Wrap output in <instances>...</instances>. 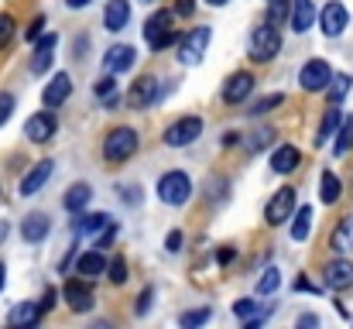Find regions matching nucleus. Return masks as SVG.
I'll return each instance as SVG.
<instances>
[{
    "label": "nucleus",
    "mask_w": 353,
    "mask_h": 329,
    "mask_svg": "<svg viewBox=\"0 0 353 329\" xmlns=\"http://www.w3.org/2000/svg\"><path fill=\"white\" fill-rule=\"evenodd\" d=\"M281 103H285V97H281V93H271V97H264V100H257V103H254V107L247 110V113H250V117H264L268 110L281 107Z\"/></svg>",
    "instance_id": "f704fd0d"
},
{
    "label": "nucleus",
    "mask_w": 353,
    "mask_h": 329,
    "mask_svg": "<svg viewBox=\"0 0 353 329\" xmlns=\"http://www.w3.org/2000/svg\"><path fill=\"white\" fill-rule=\"evenodd\" d=\"M330 76H333L330 62H326V59H312V62H305V66H302L299 83H302V90H305V93H319V90H326Z\"/></svg>",
    "instance_id": "9b49d317"
},
{
    "label": "nucleus",
    "mask_w": 353,
    "mask_h": 329,
    "mask_svg": "<svg viewBox=\"0 0 353 329\" xmlns=\"http://www.w3.org/2000/svg\"><path fill=\"white\" fill-rule=\"evenodd\" d=\"M340 192H343V186H340V179H336L333 172H323V189H319V196H323V203H326V206H333V203L340 199Z\"/></svg>",
    "instance_id": "7c9ffc66"
},
{
    "label": "nucleus",
    "mask_w": 353,
    "mask_h": 329,
    "mask_svg": "<svg viewBox=\"0 0 353 329\" xmlns=\"http://www.w3.org/2000/svg\"><path fill=\"white\" fill-rule=\"evenodd\" d=\"M330 247H333L336 254H353V217H343L336 226H333Z\"/></svg>",
    "instance_id": "4be33fe9"
},
{
    "label": "nucleus",
    "mask_w": 353,
    "mask_h": 329,
    "mask_svg": "<svg viewBox=\"0 0 353 329\" xmlns=\"http://www.w3.org/2000/svg\"><path fill=\"white\" fill-rule=\"evenodd\" d=\"M278 52H281V34H278V28H274V24L254 28V34H250V59H254V62H271Z\"/></svg>",
    "instance_id": "7ed1b4c3"
},
{
    "label": "nucleus",
    "mask_w": 353,
    "mask_h": 329,
    "mask_svg": "<svg viewBox=\"0 0 353 329\" xmlns=\"http://www.w3.org/2000/svg\"><path fill=\"white\" fill-rule=\"evenodd\" d=\"M353 79L347 76V72H340V76H330V83H326V97H330V103H343L347 100V93H350Z\"/></svg>",
    "instance_id": "cd10ccee"
},
{
    "label": "nucleus",
    "mask_w": 353,
    "mask_h": 329,
    "mask_svg": "<svg viewBox=\"0 0 353 329\" xmlns=\"http://www.w3.org/2000/svg\"><path fill=\"white\" fill-rule=\"evenodd\" d=\"M199 134H203V120H199V117H182V120H175L161 137H165L168 148H189Z\"/></svg>",
    "instance_id": "423d86ee"
},
{
    "label": "nucleus",
    "mask_w": 353,
    "mask_h": 329,
    "mask_svg": "<svg viewBox=\"0 0 353 329\" xmlns=\"http://www.w3.org/2000/svg\"><path fill=\"white\" fill-rule=\"evenodd\" d=\"M271 141H274V130H271V127H264V130H257V134H254V141H250V151H261V148H268Z\"/></svg>",
    "instance_id": "a19ab883"
},
{
    "label": "nucleus",
    "mask_w": 353,
    "mask_h": 329,
    "mask_svg": "<svg viewBox=\"0 0 353 329\" xmlns=\"http://www.w3.org/2000/svg\"><path fill=\"white\" fill-rule=\"evenodd\" d=\"M353 148V120H340V127H336V144H333V151L336 154H347Z\"/></svg>",
    "instance_id": "2f4dec72"
},
{
    "label": "nucleus",
    "mask_w": 353,
    "mask_h": 329,
    "mask_svg": "<svg viewBox=\"0 0 353 329\" xmlns=\"http://www.w3.org/2000/svg\"><path fill=\"white\" fill-rule=\"evenodd\" d=\"M48 230H52V223L45 213H31V217L21 219V237L28 240V243H38V240H45L48 237Z\"/></svg>",
    "instance_id": "aec40b11"
},
{
    "label": "nucleus",
    "mask_w": 353,
    "mask_h": 329,
    "mask_svg": "<svg viewBox=\"0 0 353 329\" xmlns=\"http://www.w3.org/2000/svg\"><path fill=\"white\" fill-rule=\"evenodd\" d=\"M299 161H302V151H299V148H292V144H281V148L271 154V168H274L278 175L295 172V168H299Z\"/></svg>",
    "instance_id": "5701e85b"
},
{
    "label": "nucleus",
    "mask_w": 353,
    "mask_h": 329,
    "mask_svg": "<svg viewBox=\"0 0 353 329\" xmlns=\"http://www.w3.org/2000/svg\"><path fill=\"white\" fill-rule=\"evenodd\" d=\"M127 21H130V3L127 0H110L107 10H103V28L117 34V31L127 28Z\"/></svg>",
    "instance_id": "6ab92c4d"
},
{
    "label": "nucleus",
    "mask_w": 353,
    "mask_h": 329,
    "mask_svg": "<svg viewBox=\"0 0 353 329\" xmlns=\"http://www.w3.org/2000/svg\"><path fill=\"white\" fill-rule=\"evenodd\" d=\"M278 285H281V275H278V268H264V275L257 278V295H271Z\"/></svg>",
    "instance_id": "72a5a7b5"
},
{
    "label": "nucleus",
    "mask_w": 353,
    "mask_h": 329,
    "mask_svg": "<svg viewBox=\"0 0 353 329\" xmlns=\"http://www.w3.org/2000/svg\"><path fill=\"white\" fill-rule=\"evenodd\" d=\"M288 21H292V31L305 34L316 24V3L312 0H288Z\"/></svg>",
    "instance_id": "4468645a"
},
{
    "label": "nucleus",
    "mask_w": 353,
    "mask_h": 329,
    "mask_svg": "<svg viewBox=\"0 0 353 329\" xmlns=\"http://www.w3.org/2000/svg\"><path fill=\"white\" fill-rule=\"evenodd\" d=\"M182 243H185V237H182V230H172V233L165 237V247H168L172 254H179V250H182Z\"/></svg>",
    "instance_id": "a18cd8bd"
},
{
    "label": "nucleus",
    "mask_w": 353,
    "mask_h": 329,
    "mask_svg": "<svg viewBox=\"0 0 353 329\" xmlns=\"http://www.w3.org/2000/svg\"><path fill=\"white\" fill-rule=\"evenodd\" d=\"M206 3H213V7H223V3H227V0H206Z\"/></svg>",
    "instance_id": "13d9d810"
},
{
    "label": "nucleus",
    "mask_w": 353,
    "mask_h": 329,
    "mask_svg": "<svg viewBox=\"0 0 353 329\" xmlns=\"http://www.w3.org/2000/svg\"><path fill=\"white\" fill-rule=\"evenodd\" d=\"M134 151H137V130L130 127H114L103 137V158L110 165H123L127 158H134Z\"/></svg>",
    "instance_id": "f257e3e1"
},
{
    "label": "nucleus",
    "mask_w": 353,
    "mask_h": 329,
    "mask_svg": "<svg viewBox=\"0 0 353 329\" xmlns=\"http://www.w3.org/2000/svg\"><path fill=\"white\" fill-rule=\"evenodd\" d=\"M175 41H179V31L172 28V31H165V34H158V38L151 41V48H154V52H165V48H168V45H175Z\"/></svg>",
    "instance_id": "58836bf2"
},
{
    "label": "nucleus",
    "mask_w": 353,
    "mask_h": 329,
    "mask_svg": "<svg viewBox=\"0 0 353 329\" xmlns=\"http://www.w3.org/2000/svg\"><path fill=\"white\" fill-rule=\"evenodd\" d=\"M62 299H65V306L72 309V312H90L93 309V288H90V281L86 278H69L65 281V288H62Z\"/></svg>",
    "instance_id": "1a4fd4ad"
},
{
    "label": "nucleus",
    "mask_w": 353,
    "mask_h": 329,
    "mask_svg": "<svg viewBox=\"0 0 353 329\" xmlns=\"http://www.w3.org/2000/svg\"><path fill=\"white\" fill-rule=\"evenodd\" d=\"M65 3H69V7H86L90 0H65Z\"/></svg>",
    "instance_id": "6e6d98bb"
},
{
    "label": "nucleus",
    "mask_w": 353,
    "mask_h": 329,
    "mask_svg": "<svg viewBox=\"0 0 353 329\" xmlns=\"http://www.w3.org/2000/svg\"><path fill=\"white\" fill-rule=\"evenodd\" d=\"M107 223H110L107 213H86V217H79L72 223V233H100Z\"/></svg>",
    "instance_id": "c85d7f7f"
},
{
    "label": "nucleus",
    "mask_w": 353,
    "mask_h": 329,
    "mask_svg": "<svg viewBox=\"0 0 353 329\" xmlns=\"http://www.w3.org/2000/svg\"><path fill=\"white\" fill-rule=\"evenodd\" d=\"M210 323V309H192V312H182V326H203Z\"/></svg>",
    "instance_id": "e433bc0d"
},
{
    "label": "nucleus",
    "mask_w": 353,
    "mask_h": 329,
    "mask_svg": "<svg viewBox=\"0 0 353 329\" xmlns=\"http://www.w3.org/2000/svg\"><path fill=\"white\" fill-rule=\"evenodd\" d=\"M52 172H55V161H34V168L21 179V196H38L41 189H45V182L52 179Z\"/></svg>",
    "instance_id": "f8f14e48"
},
{
    "label": "nucleus",
    "mask_w": 353,
    "mask_h": 329,
    "mask_svg": "<svg viewBox=\"0 0 353 329\" xmlns=\"http://www.w3.org/2000/svg\"><path fill=\"white\" fill-rule=\"evenodd\" d=\"M93 199V189L86 186V182H76V186H69L65 189V199H62V206L69 210V213H79V210H86V203Z\"/></svg>",
    "instance_id": "393cba45"
},
{
    "label": "nucleus",
    "mask_w": 353,
    "mask_h": 329,
    "mask_svg": "<svg viewBox=\"0 0 353 329\" xmlns=\"http://www.w3.org/2000/svg\"><path fill=\"white\" fill-rule=\"evenodd\" d=\"M41 28H45V17H34V21H31V28L24 31V34H28V41H34V38L41 34Z\"/></svg>",
    "instance_id": "de8ad7c7"
},
{
    "label": "nucleus",
    "mask_w": 353,
    "mask_h": 329,
    "mask_svg": "<svg viewBox=\"0 0 353 329\" xmlns=\"http://www.w3.org/2000/svg\"><path fill=\"white\" fill-rule=\"evenodd\" d=\"M69 93H72V79H69L65 72H55L52 83L45 86V93H41V103H45L48 110H55V107H62V103L69 100Z\"/></svg>",
    "instance_id": "2eb2a0df"
},
{
    "label": "nucleus",
    "mask_w": 353,
    "mask_h": 329,
    "mask_svg": "<svg viewBox=\"0 0 353 329\" xmlns=\"http://www.w3.org/2000/svg\"><path fill=\"white\" fill-rule=\"evenodd\" d=\"M55 299H59V292H55V288H45V295H41V302H38V309H41V316H45V312H48V309L55 306Z\"/></svg>",
    "instance_id": "49530a36"
},
{
    "label": "nucleus",
    "mask_w": 353,
    "mask_h": 329,
    "mask_svg": "<svg viewBox=\"0 0 353 329\" xmlns=\"http://www.w3.org/2000/svg\"><path fill=\"white\" fill-rule=\"evenodd\" d=\"M165 31H172V10H154L148 21H144V41L151 45L158 34H165Z\"/></svg>",
    "instance_id": "a878e982"
},
{
    "label": "nucleus",
    "mask_w": 353,
    "mask_h": 329,
    "mask_svg": "<svg viewBox=\"0 0 353 329\" xmlns=\"http://www.w3.org/2000/svg\"><path fill=\"white\" fill-rule=\"evenodd\" d=\"M210 28H192V31H185L182 38H179V62L182 66H199V59L206 55V48H210Z\"/></svg>",
    "instance_id": "20e7f679"
},
{
    "label": "nucleus",
    "mask_w": 353,
    "mask_h": 329,
    "mask_svg": "<svg viewBox=\"0 0 353 329\" xmlns=\"http://www.w3.org/2000/svg\"><path fill=\"white\" fill-rule=\"evenodd\" d=\"M299 326H319V316H312V312H309V316H302V319H299Z\"/></svg>",
    "instance_id": "603ef678"
},
{
    "label": "nucleus",
    "mask_w": 353,
    "mask_h": 329,
    "mask_svg": "<svg viewBox=\"0 0 353 329\" xmlns=\"http://www.w3.org/2000/svg\"><path fill=\"white\" fill-rule=\"evenodd\" d=\"M154 100H158V79L154 76H141L130 86V93H127V103L130 107H151Z\"/></svg>",
    "instance_id": "f3484780"
},
{
    "label": "nucleus",
    "mask_w": 353,
    "mask_h": 329,
    "mask_svg": "<svg viewBox=\"0 0 353 329\" xmlns=\"http://www.w3.org/2000/svg\"><path fill=\"white\" fill-rule=\"evenodd\" d=\"M316 21H319L323 34L336 38V34H343V31H347V24H350V14H347V7H343L340 0H330L323 10H316Z\"/></svg>",
    "instance_id": "0eeeda50"
},
{
    "label": "nucleus",
    "mask_w": 353,
    "mask_h": 329,
    "mask_svg": "<svg viewBox=\"0 0 353 329\" xmlns=\"http://www.w3.org/2000/svg\"><path fill=\"white\" fill-rule=\"evenodd\" d=\"M114 90H117V83H114L110 76H103V79H97V86H93V93H97L100 100H107V97H114Z\"/></svg>",
    "instance_id": "ea45409f"
},
{
    "label": "nucleus",
    "mask_w": 353,
    "mask_h": 329,
    "mask_svg": "<svg viewBox=\"0 0 353 329\" xmlns=\"http://www.w3.org/2000/svg\"><path fill=\"white\" fill-rule=\"evenodd\" d=\"M103 271H107V257H103V250H100V247H97V250H86V254H79V257H76V275H79V278L97 281Z\"/></svg>",
    "instance_id": "dca6fc26"
},
{
    "label": "nucleus",
    "mask_w": 353,
    "mask_h": 329,
    "mask_svg": "<svg viewBox=\"0 0 353 329\" xmlns=\"http://www.w3.org/2000/svg\"><path fill=\"white\" fill-rule=\"evenodd\" d=\"M134 59H137V52H134L130 45H114V48L103 55V66H107V72H127V69L134 66Z\"/></svg>",
    "instance_id": "412c9836"
},
{
    "label": "nucleus",
    "mask_w": 353,
    "mask_h": 329,
    "mask_svg": "<svg viewBox=\"0 0 353 329\" xmlns=\"http://www.w3.org/2000/svg\"><path fill=\"white\" fill-rule=\"evenodd\" d=\"M103 275H107L114 285H123V281H127V257L117 254L114 261H107V271H103Z\"/></svg>",
    "instance_id": "473e14b6"
},
{
    "label": "nucleus",
    "mask_w": 353,
    "mask_h": 329,
    "mask_svg": "<svg viewBox=\"0 0 353 329\" xmlns=\"http://www.w3.org/2000/svg\"><path fill=\"white\" fill-rule=\"evenodd\" d=\"M3 278H7V268H3V261H0V292H3Z\"/></svg>",
    "instance_id": "5fc2aeb1"
},
{
    "label": "nucleus",
    "mask_w": 353,
    "mask_h": 329,
    "mask_svg": "<svg viewBox=\"0 0 353 329\" xmlns=\"http://www.w3.org/2000/svg\"><path fill=\"white\" fill-rule=\"evenodd\" d=\"M41 319V309H38V302H17L14 309H10V316H7V323L17 329H28L34 326Z\"/></svg>",
    "instance_id": "b1692460"
},
{
    "label": "nucleus",
    "mask_w": 353,
    "mask_h": 329,
    "mask_svg": "<svg viewBox=\"0 0 353 329\" xmlns=\"http://www.w3.org/2000/svg\"><path fill=\"white\" fill-rule=\"evenodd\" d=\"M295 288H299V292H316V295H319V285H312V281H305V278H299Z\"/></svg>",
    "instance_id": "8fccbe9b"
},
{
    "label": "nucleus",
    "mask_w": 353,
    "mask_h": 329,
    "mask_svg": "<svg viewBox=\"0 0 353 329\" xmlns=\"http://www.w3.org/2000/svg\"><path fill=\"white\" fill-rule=\"evenodd\" d=\"M189 196H192V179L185 172H165L158 179V199L165 206H182L189 203Z\"/></svg>",
    "instance_id": "f03ea898"
},
{
    "label": "nucleus",
    "mask_w": 353,
    "mask_h": 329,
    "mask_svg": "<svg viewBox=\"0 0 353 329\" xmlns=\"http://www.w3.org/2000/svg\"><path fill=\"white\" fill-rule=\"evenodd\" d=\"M340 120H343V113L336 110V103L326 110V117H323V123H319V130H316V148H323L333 134H336V127H340Z\"/></svg>",
    "instance_id": "bb28decb"
},
{
    "label": "nucleus",
    "mask_w": 353,
    "mask_h": 329,
    "mask_svg": "<svg viewBox=\"0 0 353 329\" xmlns=\"http://www.w3.org/2000/svg\"><path fill=\"white\" fill-rule=\"evenodd\" d=\"M288 17V0H271L268 7V24H281Z\"/></svg>",
    "instance_id": "c9c22d12"
},
{
    "label": "nucleus",
    "mask_w": 353,
    "mask_h": 329,
    "mask_svg": "<svg viewBox=\"0 0 353 329\" xmlns=\"http://www.w3.org/2000/svg\"><path fill=\"white\" fill-rule=\"evenodd\" d=\"M10 38H14V17L10 14H0V48H7Z\"/></svg>",
    "instance_id": "4c0bfd02"
},
{
    "label": "nucleus",
    "mask_w": 353,
    "mask_h": 329,
    "mask_svg": "<svg viewBox=\"0 0 353 329\" xmlns=\"http://www.w3.org/2000/svg\"><path fill=\"white\" fill-rule=\"evenodd\" d=\"M151 299H154V288H144V292L137 295V306H134V312H137V316H148V309H151Z\"/></svg>",
    "instance_id": "c03bdc74"
},
{
    "label": "nucleus",
    "mask_w": 353,
    "mask_h": 329,
    "mask_svg": "<svg viewBox=\"0 0 353 329\" xmlns=\"http://www.w3.org/2000/svg\"><path fill=\"white\" fill-rule=\"evenodd\" d=\"M3 237H7V223H0V243H3Z\"/></svg>",
    "instance_id": "4d7b16f0"
},
{
    "label": "nucleus",
    "mask_w": 353,
    "mask_h": 329,
    "mask_svg": "<svg viewBox=\"0 0 353 329\" xmlns=\"http://www.w3.org/2000/svg\"><path fill=\"white\" fill-rule=\"evenodd\" d=\"M10 113H14V93H0V127L10 120Z\"/></svg>",
    "instance_id": "37998d69"
},
{
    "label": "nucleus",
    "mask_w": 353,
    "mask_h": 329,
    "mask_svg": "<svg viewBox=\"0 0 353 329\" xmlns=\"http://www.w3.org/2000/svg\"><path fill=\"white\" fill-rule=\"evenodd\" d=\"M250 90H254V76H250V72H234V76L227 79V86H223V103H227V107L243 103V100L250 97Z\"/></svg>",
    "instance_id": "ddd939ff"
},
{
    "label": "nucleus",
    "mask_w": 353,
    "mask_h": 329,
    "mask_svg": "<svg viewBox=\"0 0 353 329\" xmlns=\"http://www.w3.org/2000/svg\"><path fill=\"white\" fill-rule=\"evenodd\" d=\"M236 141H240V134H236V130H227V134H223V144H227V148L236 144Z\"/></svg>",
    "instance_id": "864d4df0"
},
{
    "label": "nucleus",
    "mask_w": 353,
    "mask_h": 329,
    "mask_svg": "<svg viewBox=\"0 0 353 329\" xmlns=\"http://www.w3.org/2000/svg\"><path fill=\"white\" fill-rule=\"evenodd\" d=\"M192 10H196V3H192V0H179V3H175V14H182V17H189Z\"/></svg>",
    "instance_id": "09e8293b"
},
{
    "label": "nucleus",
    "mask_w": 353,
    "mask_h": 329,
    "mask_svg": "<svg viewBox=\"0 0 353 329\" xmlns=\"http://www.w3.org/2000/svg\"><path fill=\"white\" fill-rule=\"evenodd\" d=\"M117 192L127 206H141V189H137V186H120Z\"/></svg>",
    "instance_id": "79ce46f5"
},
{
    "label": "nucleus",
    "mask_w": 353,
    "mask_h": 329,
    "mask_svg": "<svg viewBox=\"0 0 353 329\" xmlns=\"http://www.w3.org/2000/svg\"><path fill=\"white\" fill-rule=\"evenodd\" d=\"M55 45H59V38L55 34H38V48H34V59H31V72L34 76H41V72H48L52 69V59H55Z\"/></svg>",
    "instance_id": "a211bd4d"
},
{
    "label": "nucleus",
    "mask_w": 353,
    "mask_h": 329,
    "mask_svg": "<svg viewBox=\"0 0 353 329\" xmlns=\"http://www.w3.org/2000/svg\"><path fill=\"white\" fill-rule=\"evenodd\" d=\"M144 3H154V0H144Z\"/></svg>",
    "instance_id": "bf43d9fd"
},
{
    "label": "nucleus",
    "mask_w": 353,
    "mask_h": 329,
    "mask_svg": "<svg viewBox=\"0 0 353 329\" xmlns=\"http://www.w3.org/2000/svg\"><path fill=\"white\" fill-rule=\"evenodd\" d=\"M216 257H220V264H230V261H234V247H223Z\"/></svg>",
    "instance_id": "3c124183"
},
{
    "label": "nucleus",
    "mask_w": 353,
    "mask_h": 329,
    "mask_svg": "<svg viewBox=\"0 0 353 329\" xmlns=\"http://www.w3.org/2000/svg\"><path fill=\"white\" fill-rule=\"evenodd\" d=\"M55 130H59V120H55L52 110H41V113L28 117V123H24V137H28L31 144H45V141H52Z\"/></svg>",
    "instance_id": "6e6552de"
},
{
    "label": "nucleus",
    "mask_w": 353,
    "mask_h": 329,
    "mask_svg": "<svg viewBox=\"0 0 353 329\" xmlns=\"http://www.w3.org/2000/svg\"><path fill=\"white\" fill-rule=\"evenodd\" d=\"M309 226H312V210L309 206H299L295 219H292V240H305L309 237Z\"/></svg>",
    "instance_id": "c756f323"
},
{
    "label": "nucleus",
    "mask_w": 353,
    "mask_h": 329,
    "mask_svg": "<svg viewBox=\"0 0 353 329\" xmlns=\"http://www.w3.org/2000/svg\"><path fill=\"white\" fill-rule=\"evenodd\" d=\"M323 285L333 288V292L353 288V261H347V254L336 257V261H330V264L323 268Z\"/></svg>",
    "instance_id": "9d476101"
},
{
    "label": "nucleus",
    "mask_w": 353,
    "mask_h": 329,
    "mask_svg": "<svg viewBox=\"0 0 353 329\" xmlns=\"http://www.w3.org/2000/svg\"><path fill=\"white\" fill-rule=\"evenodd\" d=\"M292 213H295V189H292V186H281V189L268 199L264 219H268L271 226H281L285 219H292Z\"/></svg>",
    "instance_id": "39448f33"
}]
</instances>
